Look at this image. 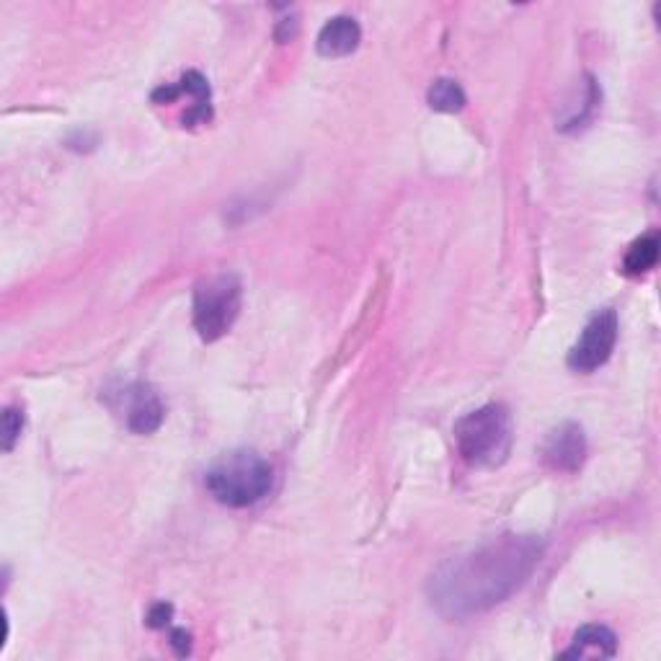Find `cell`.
<instances>
[{"label":"cell","mask_w":661,"mask_h":661,"mask_svg":"<svg viewBox=\"0 0 661 661\" xmlns=\"http://www.w3.org/2000/svg\"><path fill=\"white\" fill-rule=\"evenodd\" d=\"M240 282L236 274H215L195 289V328L205 342L228 334L240 313Z\"/></svg>","instance_id":"cell-4"},{"label":"cell","mask_w":661,"mask_h":661,"mask_svg":"<svg viewBox=\"0 0 661 661\" xmlns=\"http://www.w3.org/2000/svg\"><path fill=\"white\" fill-rule=\"evenodd\" d=\"M362 42V29L352 16H336L318 34V52L324 58H346Z\"/></svg>","instance_id":"cell-8"},{"label":"cell","mask_w":661,"mask_h":661,"mask_svg":"<svg viewBox=\"0 0 661 661\" xmlns=\"http://www.w3.org/2000/svg\"><path fill=\"white\" fill-rule=\"evenodd\" d=\"M171 612H174L171 604H166V602L152 604L150 612H148V625L150 628H166L168 620H171Z\"/></svg>","instance_id":"cell-13"},{"label":"cell","mask_w":661,"mask_h":661,"mask_svg":"<svg viewBox=\"0 0 661 661\" xmlns=\"http://www.w3.org/2000/svg\"><path fill=\"white\" fill-rule=\"evenodd\" d=\"M586 457L584 430L574 422H566L547 434L543 447V461L559 473H576Z\"/></svg>","instance_id":"cell-6"},{"label":"cell","mask_w":661,"mask_h":661,"mask_svg":"<svg viewBox=\"0 0 661 661\" xmlns=\"http://www.w3.org/2000/svg\"><path fill=\"white\" fill-rule=\"evenodd\" d=\"M171 647L179 657H187L191 651V635L187 631H181V628L179 631H171Z\"/></svg>","instance_id":"cell-14"},{"label":"cell","mask_w":661,"mask_h":661,"mask_svg":"<svg viewBox=\"0 0 661 661\" xmlns=\"http://www.w3.org/2000/svg\"><path fill=\"white\" fill-rule=\"evenodd\" d=\"M21 430H23L21 411L6 408V414H3V450H6V453H11L16 440L21 437Z\"/></svg>","instance_id":"cell-12"},{"label":"cell","mask_w":661,"mask_h":661,"mask_svg":"<svg viewBox=\"0 0 661 661\" xmlns=\"http://www.w3.org/2000/svg\"><path fill=\"white\" fill-rule=\"evenodd\" d=\"M543 559L535 535H502L457 559H450L430 582L440 615L465 620L481 615L520 590Z\"/></svg>","instance_id":"cell-1"},{"label":"cell","mask_w":661,"mask_h":661,"mask_svg":"<svg viewBox=\"0 0 661 661\" xmlns=\"http://www.w3.org/2000/svg\"><path fill=\"white\" fill-rule=\"evenodd\" d=\"M125 398H127V406H125L127 426H130L135 434H152L160 424H164L166 406L156 393V388H150L148 383L130 385L125 393Z\"/></svg>","instance_id":"cell-7"},{"label":"cell","mask_w":661,"mask_h":661,"mask_svg":"<svg viewBox=\"0 0 661 661\" xmlns=\"http://www.w3.org/2000/svg\"><path fill=\"white\" fill-rule=\"evenodd\" d=\"M455 445L471 467H496L512 450V418L502 403H489L455 424Z\"/></svg>","instance_id":"cell-3"},{"label":"cell","mask_w":661,"mask_h":661,"mask_svg":"<svg viewBox=\"0 0 661 661\" xmlns=\"http://www.w3.org/2000/svg\"><path fill=\"white\" fill-rule=\"evenodd\" d=\"M426 101L434 111H445V115H455L465 107V93L463 88L450 78L434 80L430 93H426Z\"/></svg>","instance_id":"cell-11"},{"label":"cell","mask_w":661,"mask_h":661,"mask_svg":"<svg viewBox=\"0 0 661 661\" xmlns=\"http://www.w3.org/2000/svg\"><path fill=\"white\" fill-rule=\"evenodd\" d=\"M659 233L651 230L639 240H633V246L628 248L623 259V272L628 277H641V274L651 272L659 262Z\"/></svg>","instance_id":"cell-10"},{"label":"cell","mask_w":661,"mask_h":661,"mask_svg":"<svg viewBox=\"0 0 661 661\" xmlns=\"http://www.w3.org/2000/svg\"><path fill=\"white\" fill-rule=\"evenodd\" d=\"M274 471L259 453L251 450H236L209 467L205 486L215 502L233 510L254 506L272 491Z\"/></svg>","instance_id":"cell-2"},{"label":"cell","mask_w":661,"mask_h":661,"mask_svg":"<svg viewBox=\"0 0 661 661\" xmlns=\"http://www.w3.org/2000/svg\"><path fill=\"white\" fill-rule=\"evenodd\" d=\"M618 342V316L615 310H600L586 324L574 349L569 352V367L574 373H594L610 359Z\"/></svg>","instance_id":"cell-5"},{"label":"cell","mask_w":661,"mask_h":661,"mask_svg":"<svg viewBox=\"0 0 661 661\" xmlns=\"http://www.w3.org/2000/svg\"><path fill=\"white\" fill-rule=\"evenodd\" d=\"M618 651V639L608 625H584L574 635L571 647L563 651L561 659H610Z\"/></svg>","instance_id":"cell-9"}]
</instances>
